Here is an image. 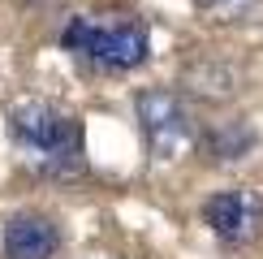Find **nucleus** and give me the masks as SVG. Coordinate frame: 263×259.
<instances>
[{
	"instance_id": "nucleus-1",
	"label": "nucleus",
	"mask_w": 263,
	"mask_h": 259,
	"mask_svg": "<svg viewBox=\"0 0 263 259\" xmlns=\"http://www.w3.org/2000/svg\"><path fill=\"white\" fill-rule=\"evenodd\" d=\"M9 143L39 177H78L86 169V143L73 113L52 100H17L5 113Z\"/></svg>"
},
{
	"instance_id": "nucleus-2",
	"label": "nucleus",
	"mask_w": 263,
	"mask_h": 259,
	"mask_svg": "<svg viewBox=\"0 0 263 259\" xmlns=\"http://www.w3.org/2000/svg\"><path fill=\"white\" fill-rule=\"evenodd\" d=\"M61 48L73 61L91 65L104 73H129L151 57V35L138 17H69L61 30Z\"/></svg>"
},
{
	"instance_id": "nucleus-3",
	"label": "nucleus",
	"mask_w": 263,
	"mask_h": 259,
	"mask_svg": "<svg viewBox=\"0 0 263 259\" xmlns=\"http://www.w3.org/2000/svg\"><path fill=\"white\" fill-rule=\"evenodd\" d=\"M134 117H138V130H142V143H147L151 160H160V164L181 160L199 138L185 100L177 91H164V86H151V91L134 95Z\"/></svg>"
},
{
	"instance_id": "nucleus-4",
	"label": "nucleus",
	"mask_w": 263,
	"mask_h": 259,
	"mask_svg": "<svg viewBox=\"0 0 263 259\" xmlns=\"http://www.w3.org/2000/svg\"><path fill=\"white\" fill-rule=\"evenodd\" d=\"M203 225L224 246H250L263 233V190L259 186H229L203 203Z\"/></svg>"
},
{
	"instance_id": "nucleus-5",
	"label": "nucleus",
	"mask_w": 263,
	"mask_h": 259,
	"mask_svg": "<svg viewBox=\"0 0 263 259\" xmlns=\"http://www.w3.org/2000/svg\"><path fill=\"white\" fill-rule=\"evenodd\" d=\"M61 251V229L57 220L39 212H17L0 229V255L5 259H57Z\"/></svg>"
},
{
	"instance_id": "nucleus-6",
	"label": "nucleus",
	"mask_w": 263,
	"mask_h": 259,
	"mask_svg": "<svg viewBox=\"0 0 263 259\" xmlns=\"http://www.w3.org/2000/svg\"><path fill=\"white\" fill-rule=\"evenodd\" d=\"M203 147H207V156L216 164H237V160H246L259 147V130L250 121H242V117H233V121H220V125L207 130Z\"/></svg>"
},
{
	"instance_id": "nucleus-7",
	"label": "nucleus",
	"mask_w": 263,
	"mask_h": 259,
	"mask_svg": "<svg viewBox=\"0 0 263 259\" xmlns=\"http://www.w3.org/2000/svg\"><path fill=\"white\" fill-rule=\"evenodd\" d=\"M185 86L203 100H229L237 91V69L224 61H199V65H185Z\"/></svg>"
},
{
	"instance_id": "nucleus-8",
	"label": "nucleus",
	"mask_w": 263,
	"mask_h": 259,
	"mask_svg": "<svg viewBox=\"0 0 263 259\" xmlns=\"http://www.w3.org/2000/svg\"><path fill=\"white\" fill-rule=\"evenodd\" d=\"M194 5L212 17H242L246 9H255V0H194Z\"/></svg>"
},
{
	"instance_id": "nucleus-9",
	"label": "nucleus",
	"mask_w": 263,
	"mask_h": 259,
	"mask_svg": "<svg viewBox=\"0 0 263 259\" xmlns=\"http://www.w3.org/2000/svg\"><path fill=\"white\" fill-rule=\"evenodd\" d=\"M95 259H108V255H95Z\"/></svg>"
}]
</instances>
